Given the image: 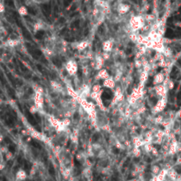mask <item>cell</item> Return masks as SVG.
I'll list each match as a JSON object with an SVG mask.
<instances>
[{
    "label": "cell",
    "mask_w": 181,
    "mask_h": 181,
    "mask_svg": "<svg viewBox=\"0 0 181 181\" xmlns=\"http://www.w3.org/2000/svg\"><path fill=\"white\" fill-rule=\"evenodd\" d=\"M166 104H167V99H166V96L164 97H162L159 101L156 103L155 106L154 107L153 111L155 113H159L161 111H163L164 110V108L166 107Z\"/></svg>",
    "instance_id": "cell-1"
},
{
    "label": "cell",
    "mask_w": 181,
    "mask_h": 181,
    "mask_svg": "<svg viewBox=\"0 0 181 181\" xmlns=\"http://www.w3.org/2000/svg\"><path fill=\"white\" fill-rule=\"evenodd\" d=\"M131 25L133 29H139L140 28H142V26L144 25V21H143V19L139 16L133 17L131 19Z\"/></svg>",
    "instance_id": "cell-2"
},
{
    "label": "cell",
    "mask_w": 181,
    "mask_h": 181,
    "mask_svg": "<svg viewBox=\"0 0 181 181\" xmlns=\"http://www.w3.org/2000/svg\"><path fill=\"white\" fill-rule=\"evenodd\" d=\"M66 70H67L69 74L74 75L77 73V70H78V66H77L76 62H74V61H68V63L66 64Z\"/></svg>",
    "instance_id": "cell-3"
},
{
    "label": "cell",
    "mask_w": 181,
    "mask_h": 181,
    "mask_svg": "<svg viewBox=\"0 0 181 181\" xmlns=\"http://www.w3.org/2000/svg\"><path fill=\"white\" fill-rule=\"evenodd\" d=\"M167 92H168V88H167V87L165 85H161V84H159L155 88V93H156V95L158 96L164 97V96H166Z\"/></svg>",
    "instance_id": "cell-4"
},
{
    "label": "cell",
    "mask_w": 181,
    "mask_h": 181,
    "mask_svg": "<svg viewBox=\"0 0 181 181\" xmlns=\"http://www.w3.org/2000/svg\"><path fill=\"white\" fill-rule=\"evenodd\" d=\"M164 82V74L163 73H158L157 74H155V76L154 77V80L153 83L155 85H159L161 83H163Z\"/></svg>",
    "instance_id": "cell-5"
},
{
    "label": "cell",
    "mask_w": 181,
    "mask_h": 181,
    "mask_svg": "<svg viewBox=\"0 0 181 181\" xmlns=\"http://www.w3.org/2000/svg\"><path fill=\"white\" fill-rule=\"evenodd\" d=\"M27 178V173L24 170H19L16 173V181H23Z\"/></svg>",
    "instance_id": "cell-6"
},
{
    "label": "cell",
    "mask_w": 181,
    "mask_h": 181,
    "mask_svg": "<svg viewBox=\"0 0 181 181\" xmlns=\"http://www.w3.org/2000/svg\"><path fill=\"white\" fill-rule=\"evenodd\" d=\"M178 151V143L176 142V140H173L171 142V144L169 147V153L171 155H174Z\"/></svg>",
    "instance_id": "cell-7"
},
{
    "label": "cell",
    "mask_w": 181,
    "mask_h": 181,
    "mask_svg": "<svg viewBox=\"0 0 181 181\" xmlns=\"http://www.w3.org/2000/svg\"><path fill=\"white\" fill-rule=\"evenodd\" d=\"M35 105H36L38 108L43 107V105H44V99H43L42 95L40 94V93L36 94V95H35Z\"/></svg>",
    "instance_id": "cell-8"
},
{
    "label": "cell",
    "mask_w": 181,
    "mask_h": 181,
    "mask_svg": "<svg viewBox=\"0 0 181 181\" xmlns=\"http://www.w3.org/2000/svg\"><path fill=\"white\" fill-rule=\"evenodd\" d=\"M104 86L107 88H113L115 87V82L112 78L108 77L107 79H105L104 82Z\"/></svg>",
    "instance_id": "cell-9"
},
{
    "label": "cell",
    "mask_w": 181,
    "mask_h": 181,
    "mask_svg": "<svg viewBox=\"0 0 181 181\" xmlns=\"http://www.w3.org/2000/svg\"><path fill=\"white\" fill-rule=\"evenodd\" d=\"M178 174L177 173V171L174 169H169L167 171V176L166 177H168L171 181H175L177 177H178Z\"/></svg>",
    "instance_id": "cell-10"
},
{
    "label": "cell",
    "mask_w": 181,
    "mask_h": 181,
    "mask_svg": "<svg viewBox=\"0 0 181 181\" xmlns=\"http://www.w3.org/2000/svg\"><path fill=\"white\" fill-rule=\"evenodd\" d=\"M130 9V6L128 5H125V4H121V5H119L118 6V12L120 13H126Z\"/></svg>",
    "instance_id": "cell-11"
},
{
    "label": "cell",
    "mask_w": 181,
    "mask_h": 181,
    "mask_svg": "<svg viewBox=\"0 0 181 181\" xmlns=\"http://www.w3.org/2000/svg\"><path fill=\"white\" fill-rule=\"evenodd\" d=\"M108 77H109V73H108V72L105 69H102V70L99 71V73H98V78L105 79Z\"/></svg>",
    "instance_id": "cell-12"
},
{
    "label": "cell",
    "mask_w": 181,
    "mask_h": 181,
    "mask_svg": "<svg viewBox=\"0 0 181 181\" xmlns=\"http://www.w3.org/2000/svg\"><path fill=\"white\" fill-rule=\"evenodd\" d=\"M103 48L105 51H110L112 49V43L111 41H106L103 44Z\"/></svg>",
    "instance_id": "cell-13"
},
{
    "label": "cell",
    "mask_w": 181,
    "mask_h": 181,
    "mask_svg": "<svg viewBox=\"0 0 181 181\" xmlns=\"http://www.w3.org/2000/svg\"><path fill=\"white\" fill-rule=\"evenodd\" d=\"M19 13L22 15V16H25L28 14V9L26 6H21L19 8Z\"/></svg>",
    "instance_id": "cell-14"
},
{
    "label": "cell",
    "mask_w": 181,
    "mask_h": 181,
    "mask_svg": "<svg viewBox=\"0 0 181 181\" xmlns=\"http://www.w3.org/2000/svg\"><path fill=\"white\" fill-rule=\"evenodd\" d=\"M160 171H161V169H160V167L158 165H153L152 168H151V171L154 174V176L155 175H157L160 172Z\"/></svg>",
    "instance_id": "cell-15"
},
{
    "label": "cell",
    "mask_w": 181,
    "mask_h": 181,
    "mask_svg": "<svg viewBox=\"0 0 181 181\" xmlns=\"http://www.w3.org/2000/svg\"><path fill=\"white\" fill-rule=\"evenodd\" d=\"M88 43L87 42H82V43H79L77 46V49L78 50H84L87 46H88Z\"/></svg>",
    "instance_id": "cell-16"
},
{
    "label": "cell",
    "mask_w": 181,
    "mask_h": 181,
    "mask_svg": "<svg viewBox=\"0 0 181 181\" xmlns=\"http://www.w3.org/2000/svg\"><path fill=\"white\" fill-rule=\"evenodd\" d=\"M83 174H84V176H85L87 178H90V176H91V174H92V171H91V170H90L89 168H88V169H85V170H84Z\"/></svg>",
    "instance_id": "cell-17"
},
{
    "label": "cell",
    "mask_w": 181,
    "mask_h": 181,
    "mask_svg": "<svg viewBox=\"0 0 181 181\" xmlns=\"http://www.w3.org/2000/svg\"><path fill=\"white\" fill-rule=\"evenodd\" d=\"M166 87H167V88L168 89H173V88H174V82H173V80H169L168 82V83H165L164 84Z\"/></svg>",
    "instance_id": "cell-18"
},
{
    "label": "cell",
    "mask_w": 181,
    "mask_h": 181,
    "mask_svg": "<svg viewBox=\"0 0 181 181\" xmlns=\"http://www.w3.org/2000/svg\"><path fill=\"white\" fill-rule=\"evenodd\" d=\"M147 79H148V73H146V72L142 73V77H140V80H142V82H145L147 80Z\"/></svg>",
    "instance_id": "cell-19"
},
{
    "label": "cell",
    "mask_w": 181,
    "mask_h": 181,
    "mask_svg": "<svg viewBox=\"0 0 181 181\" xmlns=\"http://www.w3.org/2000/svg\"><path fill=\"white\" fill-rule=\"evenodd\" d=\"M100 89H101V87H100V85H95L94 88H93V92L94 93H99Z\"/></svg>",
    "instance_id": "cell-20"
},
{
    "label": "cell",
    "mask_w": 181,
    "mask_h": 181,
    "mask_svg": "<svg viewBox=\"0 0 181 181\" xmlns=\"http://www.w3.org/2000/svg\"><path fill=\"white\" fill-rule=\"evenodd\" d=\"M8 44L10 45V46H16L17 44H18V42H17V40H10L9 41V43H8Z\"/></svg>",
    "instance_id": "cell-21"
},
{
    "label": "cell",
    "mask_w": 181,
    "mask_h": 181,
    "mask_svg": "<svg viewBox=\"0 0 181 181\" xmlns=\"http://www.w3.org/2000/svg\"><path fill=\"white\" fill-rule=\"evenodd\" d=\"M4 11H5V6L3 4L0 3V12H3Z\"/></svg>",
    "instance_id": "cell-22"
},
{
    "label": "cell",
    "mask_w": 181,
    "mask_h": 181,
    "mask_svg": "<svg viewBox=\"0 0 181 181\" xmlns=\"http://www.w3.org/2000/svg\"><path fill=\"white\" fill-rule=\"evenodd\" d=\"M4 168H5V165H4V164H0V171L3 170Z\"/></svg>",
    "instance_id": "cell-23"
},
{
    "label": "cell",
    "mask_w": 181,
    "mask_h": 181,
    "mask_svg": "<svg viewBox=\"0 0 181 181\" xmlns=\"http://www.w3.org/2000/svg\"><path fill=\"white\" fill-rule=\"evenodd\" d=\"M128 181H135V180H128Z\"/></svg>",
    "instance_id": "cell-24"
}]
</instances>
